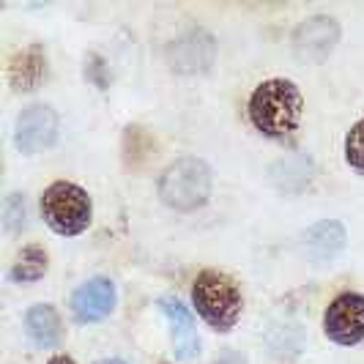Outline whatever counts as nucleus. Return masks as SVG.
Listing matches in <instances>:
<instances>
[{
	"instance_id": "nucleus-1",
	"label": "nucleus",
	"mask_w": 364,
	"mask_h": 364,
	"mask_svg": "<svg viewBox=\"0 0 364 364\" xmlns=\"http://www.w3.org/2000/svg\"><path fill=\"white\" fill-rule=\"evenodd\" d=\"M304 99L291 80H266L250 99V118L269 137H288L301 121Z\"/></svg>"
},
{
	"instance_id": "nucleus-2",
	"label": "nucleus",
	"mask_w": 364,
	"mask_h": 364,
	"mask_svg": "<svg viewBox=\"0 0 364 364\" xmlns=\"http://www.w3.org/2000/svg\"><path fill=\"white\" fill-rule=\"evenodd\" d=\"M211 195V173L205 162L195 156H181L173 164H167V170L159 178V198L164 205L176 208V211H195L205 205Z\"/></svg>"
},
{
	"instance_id": "nucleus-3",
	"label": "nucleus",
	"mask_w": 364,
	"mask_h": 364,
	"mask_svg": "<svg viewBox=\"0 0 364 364\" xmlns=\"http://www.w3.org/2000/svg\"><path fill=\"white\" fill-rule=\"evenodd\" d=\"M192 301L203 321L219 331H228L241 318V307H244L238 285L222 272H203L195 279Z\"/></svg>"
},
{
	"instance_id": "nucleus-4",
	"label": "nucleus",
	"mask_w": 364,
	"mask_h": 364,
	"mask_svg": "<svg viewBox=\"0 0 364 364\" xmlns=\"http://www.w3.org/2000/svg\"><path fill=\"white\" fill-rule=\"evenodd\" d=\"M41 214L60 236H77L91 225V198L77 183L55 181L41 195Z\"/></svg>"
},
{
	"instance_id": "nucleus-5",
	"label": "nucleus",
	"mask_w": 364,
	"mask_h": 364,
	"mask_svg": "<svg viewBox=\"0 0 364 364\" xmlns=\"http://www.w3.org/2000/svg\"><path fill=\"white\" fill-rule=\"evenodd\" d=\"M326 337L340 346H359L364 340V296L343 293L337 296L323 318Z\"/></svg>"
},
{
	"instance_id": "nucleus-6",
	"label": "nucleus",
	"mask_w": 364,
	"mask_h": 364,
	"mask_svg": "<svg viewBox=\"0 0 364 364\" xmlns=\"http://www.w3.org/2000/svg\"><path fill=\"white\" fill-rule=\"evenodd\" d=\"M58 134V115L47 105H31L22 109L17 118V132H14V143L22 154H38L44 148L55 143Z\"/></svg>"
},
{
	"instance_id": "nucleus-7",
	"label": "nucleus",
	"mask_w": 364,
	"mask_h": 364,
	"mask_svg": "<svg viewBox=\"0 0 364 364\" xmlns=\"http://www.w3.org/2000/svg\"><path fill=\"white\" fill-rule=\"evenodd\" d=\"M340 28L331 17H312L299 25L293 33V50L307 63H321L337 44Z\"/></svg>"
},
{
	"instance_id": "nucleus-8",
	"label": "nucleus",
	"mask_w": 364,
	"mask_h": 364,
	"mask_svg": "<svg viewBox=\"0 0 364 364\" xmlns=\"http://www.w3.org/2000/svg\"><path fill=\"white\" fill-rule=\"evenodd\" d=\"M112 307H115V285L105 277L88 279L72 296V312L80 323L102 321L112 312Z\"/></svg>"
},
{
	"instance_id": "nucleus-9",
	"label": "nucleus",
	"mask_w": 364,
	"mask_h": 364,
	"mask_svg": "<svg viewBox=\"0 0 364 364\" xmlns=\"http://www.w3.org/2000/svg\"><path fill=\"white\" fill-rule=\"evenodd\" d=\"M162 315L167 318V326H170V337H173V348H176V356L189 362L200 353V340H198V331L192 323V315L183 307L176 296H164L159 301Z\"/></svg>"
},
{
	"instance_id": "nucleus-10",
	"label": "nucleus",
	"mask_w": 364,
	"mask_h": 364,
	"mask_svg": "<svg viewBox=\"0 0 364 364\" xmlns=\"http://www.w3.org/2000/svg\"><path fill=\"white\" fill-rule=\"evenodd\" d=\"M47 69L44 53L38 47H28L11 58L9 63V82L14 85V91H33Z\"/></svg>"
},
{
	"instance_id": "nucleus-11",
	"label": "nucleus",
	"mask_w": 364,
	"mask_h": 364,
	"mask_svg": "<svg viewBox=\"0 0 364 364\" xmlns=\"http://www.w3.org/2000/svg\"><path fill=\"white\" fill-rule=\"evenodd\" d=\"M343 244H346V233L337 222H321V225L310 228L304 236V250L315 260H326L334 252H340Z\"/></svg>"
},
{
	"instance_id": "nucleus-12",
	"label": "nucleus",
	"mask_w": 364,
	"mask_h": 364,
	"mask_svg": "<svg viewBox=\"0 0 364 364\" xmlns=\"http://www.w3.org/2000/svg\"><path fill=\"white\" fill-rule=\"evenodd\" d=\"M25 326H28V334H31V340L36 346L53 348L60 340V318H58V312L50 304H36L33 310L28 312Z\"/></svg>"
},
{
	"instance_id": "nucleus-13",
	"label": "nucleus",
	"mask_w": 364,
	"mask_h": 364,
	"mask_svg": "<svg viewBox=\"0 0 364 364\" xmlns=\"http://www.w3.org/2000/svg\"><path fill=\"white\" fill-rule=\"evenodd\" d=\"M44 272H47V252L41 247H28L14 260L11 277L17 282H36V279L44 277Z\"/></svg>"
},
{
	"instance_id": "nucleus-14",
	"label": "nucleus",
	"mask_w": 364,
	"mask_h": 364,
	"mask_svg": "<svg viewBox=\"0 0 364 364\" xmlns=\"http://www.w3.org/2000/svg\"><path fill=\"white\" fill-rule=\"evenodd\" d=\"M346 159L350 167L364 173V121H359L356 127L348 132L346 137Z\"/></svg>"
},
{
	"instance_id": "nucleus-15",
	"label": "nucleus",
	"mask_w": 364,
	"mask_h": 364,
	"mask_svg": "<svg viewBox=\"0 0 364 364\" xmlns=\"http://www.w3.org/2000/svg\"><path fill=\"white\" fill-rule=\"evenodd\" d=\"M22 225H25V200L19 195H9V200H6V228L17 230Z\"/></svg>"
},
{
	"instance_id": "nucleus-16",
	"label": "nucleus",
	"mask_w": 364,
	"mask_h": 364,
	"mask_svg": "<svg viewBox=\"0 0 364 364\" xmlns=\"http://www.w3.org/2000/svg\"><path fill=\"white\" fill-rule=\"evenodd\" d=\"M47 364H74V362L69 359V356H55V359H50Z\"/></svg>"
},
{
	"instance_id": "nucleus-17",
	"label": "nucleus",
	"mask_w": 364,
	"mask_h": 364,
	"mask_svg": "<svg viewBox=\"0 0 364 364\" xmlns=\"http://www.w3.org/2000/svg\"><path fill=\"white\" fill-rule=\"evenodd\" d=\"M96 364H124L121 359H105V362H96Z\"/></svg>"
}]
</instances>
